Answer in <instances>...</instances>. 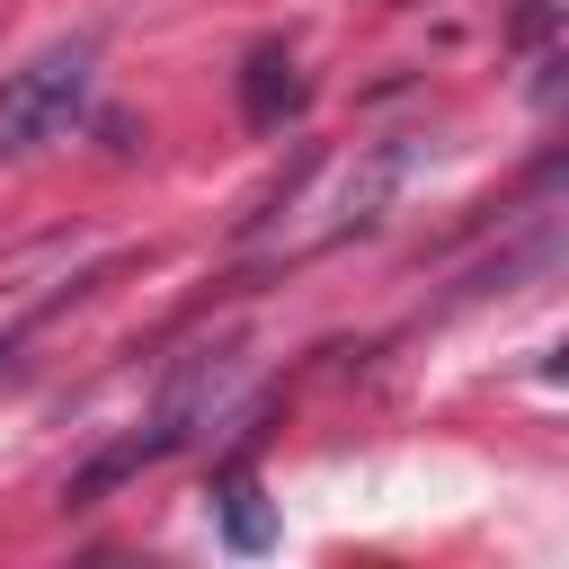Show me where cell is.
<instances>
[{"label":"cell","mask_w":569,"mask_h":569,"mask_svg":"<svg viewBox=\"0 0 569 569\" xmlns=\"http://www.w3.org/2000/svg\"><path fill=\"white\" fill-rule=\"evenodd\" d=\"M89 71H98V36H53L36 44L18 71H0V160H36L53 133H71L89 116Z\"/></svg>","instance_id":"6da1fadb"},{"label":"cell","mask_w":569,"mask_h":569,"mask_svg":"<svg viewBox=\"0 0 569 569\" xmlns=\"http://www.w3.org/2000/svg\"><path fill=\"white\" fill-rule=\"evenodd\" d=\"M231 373H240V338H204V347H187L169 373H160V400H151V427L133 436L142 445V462H160V453H178L196 427H213V409H222V391H231Z\"/></svg>","instance_id":"7a4b0ae2"},{"label":"cell","mask_w":569,"mask_h":569,"mask_svg":"<svg viewBox=\"0 0 569 569\" xmlns=\"http://www.w3.org/2000/svg\"><path fill=\"white\" fill-rule=\"evenodd\" d=\"M302 116V71H293V44L284 36H258L240 53V124L249 133H284Z\"/></svg>","instance_id":"3957f363"},{"label":"cell","mask_w":569,"mask_h":569,"mask_svg":"<svg viewBox=\"0 0 569 569\" xmlns=\"http://www.w3.org/2000/svg\"><path fill=\"white\" fill-rule=\"evenodd\" d=\"M400 178H409V133L373 142V151H365V160L347 169V187H338V204H329V240H347V231H373Z\"/></svg>","instance_id":"277c9868"},{"label":"cell","mask_w":569,"mask_h":569,"mask_svg":"<svg viewBox=\"0 0 569 569\" xmlns=\"http://www.w3.org/2000/svg\"><path fill=\"white\" fill-rule=\"evenodd\" d=\"M222 542H231V551H267V542H276V516H267V498H258V480H249L240 462L222 471Z\"/></svg>","instance_id":"5b68a950"},{"label":"cell","mask_w":569,"mask_h":569,"mask_svg":"<svg viewBox=\"0 0 569 569\" xmlns=\"http://www.w3.org/2000/svg\"><path fill=\"white\" fill-rule=\"evenodd\" d=\"M133 471H142V445L124 436V445H107L98 462H80V471L62 480V507H98V498H107L116 480H133Z\"/></svg>","instance_id":"8992f818"}]
</instances>
